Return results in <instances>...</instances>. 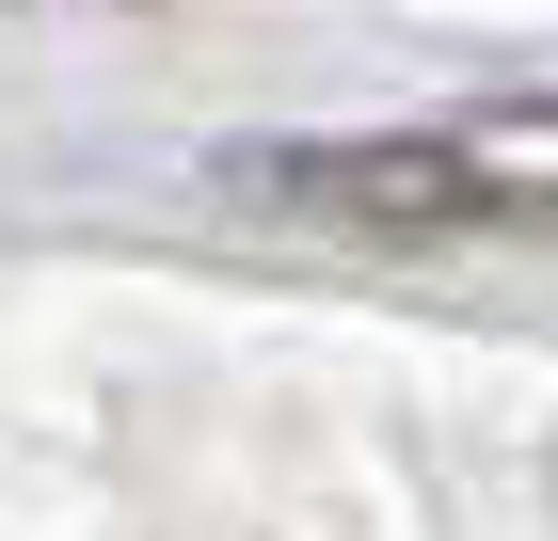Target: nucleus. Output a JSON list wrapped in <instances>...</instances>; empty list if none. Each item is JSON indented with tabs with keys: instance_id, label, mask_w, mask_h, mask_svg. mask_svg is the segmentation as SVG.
<instances>
[{
	"instance_id": "1",
	"label": "nucleus",
	"mask_w": 558,
	"mask_h": 541,
	"mask_svg": "<svg viewBox=\"0 0 558 541\" xmlns=\"http://www.w3.org/2000/svg\"><path fill=\"white\" fill-rule=\"evenodd\" d=\"M223 192L303 208L336 239H511V223H558V96L463 127H367V144H240Z\"/></svg>"
}]
</instances>
